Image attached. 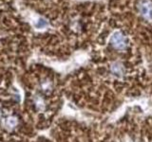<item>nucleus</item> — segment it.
I'll return each instance as SVG.
<instances>
[{
  "label": "nucleus",
  "mask_w": 152,
  "mask_h": 142,
  "mask_svg": "<svg viewBox=\"0 0 152 142\" xmlns=\"http://www.w3.org/2000/svg\"><path fill=\"white\" fill-rule=\"evenodd\" d=\"M111 71L114 75H117V76H122L124 73V68H123V65L119 63H114L111 65Z\"/></svg>",
  "instance_id": "nucleus-5"
},
{
  "label": "nucleus",
  "mask_w": 152,
  "mask_h": 142,
  "mask_svg": "<svg viewBox=\"0 0 152 142\" xmlns=\"http://www.w3.org/2000/svg\"><path fill=\"white\" fill-rule=\"evenodd\" d=\"M139 11L142 16L146 20L152 21V1L151 0H141L139 3Z\"/></svg>",
  "instance_id": "nucleus-2"
},
{
  "label": "nucleus",
  "mask_w": 152,
  "mask_h": 142,
  "mask_svg": "<svg viewBox=\"0 0 152 142\" xmlns=\"http://www.w3.org/2000/svg\"><path fill=\"white\" fill-rule=\"evenodd\" d=\"M111 45L115 49L118 50H124L126 49L127 43L126 37L120 31H116L113 33L111 37Z\"/></svg>",
  "instance_id": "nucleus-1"
},
{
  "label": "nucleus",
  "mask_w": 152,
  "mask_h": 142,
  "mask_svg": "<svg viewBox=\"0 0 152 142\" xmlns=\"http://www.w3.org/2000/svg\"><path fill=\"white\" fill-rule=\"evenodd\" d=\"M47 25H48L47 21L44 20V19L40 18L39 20L37 21V23H36V28H44L45 27H47Z\"/></svg>",
  "instance_id": "nucleus-6"
},
{
  "label": "nucleus",
  "mask_w": 152,
  "mask_h": 142,
  "mask_svg": "<svg viewBox=\"0 0 152 142\" xmlns=\"http://www.w3.org/2000/svg\"><path fill=\"white\" fill-rule=\"evenodd\" d=\"M33 105H34L35 109L37 111L42 112L46 109V101L41 96H34L33 98Z\"/></svg>",
  "instance_id": "nucleus-3"
},
{
  "label": "nucleus",
  "mask_w": 152,
  "mask_h": 142,
  "mask_svg": "<svg viewBox=\"0 0 152 142\" xmlns=\"http://www.w3.org/2000/svg\"><path fill=\"white\" fill-rule=\"evenodd\" d=\"M18 125V120L15 116H10L5 120V126L8 130H12Z\"/></svg>",
  "instance_id": "nucleus-4"
},
{
  "label": "nucleus",
  "mask_w": 152,
  "mask_h": 142,
  "mask_svg": "<svg viewBox=\"0 0 152 142\" xmlns=\"http://www.w3.org/2000/svg\"><path fill=\"white\" fill-rule=\"evenodd\" d=\"M2 117V112H1V109H0V118H1Z\"/></svg>",
  "instance_id": "nucleus-7"
}]
</instances>
